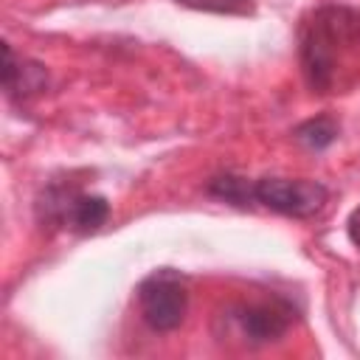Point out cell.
<instances>
[{"label":"cell","mask_w":360,"mask_h":360,"mask_svg":"<svg viewBox=\"0 0 360 360\" xmlns=\"http://www.w3.org/2000/svg\"><path fill=\"white\" fill-rule=\"evenodd\" d=\"M208 191L217 194V197H222V200H228V202H233V205H248L253 200V183H248L242 177H233V174L217 177L208 186Z\"/></svg>","instance_id":"ba28073f"},{"label":"cell","mask_w":360,"mask_h":360,"mask_svg":"<svg viewBox=\"0 0 360 360\" xmlns=\"http://www.w3.org/2000/svg\"><path fill=\"white\" fill-rule=\"evenodd\" d=\"M295 138L309 149H323L338 138V124L332 118H326V115H318V118L304 121L295 129Z\"/></svg>","instance_id":"52a82bcc"},{"label":"cell","mask_w":360,"mask_h":360,"mask_svg":"<svg viewBox=\"0 0 360 360\" xmlns=\"http://www.w3.org/2000/svg\"><path fill=\"white\" fill-rule=\"evenodd\" d=\"M225 329L219 340H239L245 346H264L278 340L295 321V309L284 298L267 301H239L231 304L222 315Z\"/></svg>","instance_id":"7a4b0ae2"},{"label":"cell","mask_w":360,"mask_h":360,"mask_svg":"<svg viewBox=\"0 0 360 360\" xmlns=\"http://www.w3.org/2000/svg\"><path fill=\"white\" fill-rule=\"evenodd\" d=\"M48 73L42 65L31 59H14V51L6 45L3 48V87L14 98H28L39 90H45Z\"/></svg>","instance_id":"8992f818"},{"label":"cell","mask_w":360,"mask_h":360,"mask_svg":"<svg viewBox=\"0 0 360 360\" xmlns=\"http://www.w3.org/2000/svg\"><path fill=\"white\" fill-rule=\"evenodd\" d=\"M346 233H349V239H352V245L360 250V205L349 214V219H346Z\"/></svg>","instance_id":"30bf717a"},{"label":"cell","mask_w":360,"mask_h":360,"mask_svg":"<svg viewBox=\"0 0 360 360\" xmlns=\"http://www.w3.org/2000/svg\"><path fill=\"white\" fill-rule=\"evenodd\" d=\"M301 73L312 93H346L360 79V11L352 6H321L298 28Z\"/></svg>","instance_id":"6da1fadb"},{"label":"cell","mask_w":360,"mask_h":360,"mask_svg":"<svg viewBox=\"0 0 360 360\" xmlns=\"http://www.w3.org/2000/svg\"><path fill=\"white\" fill-rule=\"evenodd\" d=\"M326 186L315 180H290V177H262L253 183V200L270 211H278L284 217L307 219L315 217L326 205Z\"/></svg>","instance_id":"5b68a950"},{"label":"cell","mask_w":360,"mask_h":360,"mask_svg":"<svg viewBox=\"0 0 360 360\" xmlns=\"http://www.w3.org/2000/svg\"><path fill=\"white\" fill-rule=\"evenodd\" d=\"M138 307L141 318L155 332H172L186 321L188 309V287L186 278L169 267L149 273L138 284Z\"/></svg>","instance_id":"277c9868"},{"label":"cell","mask_w":360,"mask_h":360,"mask_svg":"<svg viewBox=\"0 0 360 360\" xmlns=\"http://www.w3.org/2000/svg\"><path fill=\"white\" fill-rule=\"evenodd\" d=\"M39 219L53 228H65L73 233H93L110 217V202L98 194H87L76 186H48L37 202Z\"/></svg>","instance_id":"3957f363"},{"label":"cell","mask_w":360,"mask_h":360,"mask_svg":"<svg viewBox=\"0 0 360 360\" xmlns=\"http://www.w3.org/2000/svg\"><path fill=\"white\" fill-rule=\"evenodd\" d=\"M177 6L194 8V11H211V14H253V0H174Z\"/></svg>","instance_id":"9c48e42d"}]
</instances>
